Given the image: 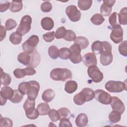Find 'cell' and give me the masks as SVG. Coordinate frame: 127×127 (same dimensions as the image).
Returning <instances> with one entry per match:
<instances>
[{"mask_svg": "<svg viewBox=\"0 0 127 127\" xmlns=\"http://www.w3.org/2000/svg\"><path fill=\"white\" fill-rule=\"evenodd\" d=\"M40 89L39 83L35 80L28 82V87L26 94L27 98L31 100H35L37 98Z\"/></svg>", "mask_w": 127, "mask_h": 127, "instance_id": "cell-6", "label": "cell"}, {"mask_svg": "<svg viewBox=\"0 0 127 127\" xmlns=\"http://www.w3.org/2000/svg\"><path fill=\"white\" fill-rule=\"evenodd\" d=\"M103 46V51H107L108 52H112V46L111 44L108 41L102 42Z\"/></svg>", "mask_w": 127, "mask_h": 127, "instance_id": "cell-53", "label": "cell"}, {"mask_svg": "<svg viewBox=\"0 0 127 127\" xmlns=\"http://www.w3.org/2000/svg\"><path fill=\"white\" fill-rule=\"evenodd\" d=\"M41 25L43 29L45 30H51L54 26V22L53 20L49 17H45L42 19Z\"/></svg>", "mask_w": 127, "mask_h": 127, "instance_id": "cell-17", "label": "cell"}, {"mask_svg": "<svg viewBox=\"0 0 127 127\" xmlns=\"http://www.w3.org/2000/svg\"><path fill=\"white\" fill-rule=\"evenodd\" d=\"M121 115L119 112L113 110L109 115V119L111 122L117 123L121 120Z\"/></svg>", "mask_w": 127, "mask_h": 127, "instance_id": "cell-32", "label": "cell"}, {"mask_svg": "<svg viewBox=\"0 0 127 127\" xmlns=\"http://www.w3.org/2000/svg\"><path fill=\"white\" fill-rule=\"evenodd\" d=\"M74 43L78 44L80 46L81 49H85L89 45L88 40L83 36H79L76 37L75 40L74 41Z\"/></svg>", "mask_w": 127, "mask_h": 127, "instance_id": "cell-23", "label": "cell"}, {"mask_svg": "<svg viewBox=\"0 0 127 127\" xmlns=\"http://www.w3.org/2000/svg\"><path fill=\"white\" fill-rule=\"evenodd\" d=\"M100 61L103 65L107 66L110 64L113 61V55L112 52L103 51L101 53Z\"/></svg>", "mask_w": 127, "mask_h": 127, "instance_id": "cell-15", "label": "cell"}, {"mask_svg": "<svg viewBox=\"0 0 127 127\" xmlns=\"http://www.w3.org/2000/svg\"><path fill=\"white\" fill-rule=\"evenodd\" d=\"M35 100L27 98L23 104V109L25 112V115L30 120L36 119L39 116V113L35 108Z\"/></svg>", "mask_w": 127, "mask_h": 127, "instance_id": "cell-2", "label": "cell"}, {"mask_svg": "<svg viewBox=\"0 0 127 127\" xmlns=\"http://www.w3.org/2000/svg\"><path fill=\"white\" fill-rule=\"evenodd\" d=\"M0 127H11L13 126L12 121L8 118H2L1 116L0 120Z\"/></svg>", "mask_w": 127, "mask_h": 127, "instance_id": "cell-43", "label": "cell"}, {"mask_svg": "<svg viewBox=\"0 0 127 127\" xmlns=\"http://www.w3.org/2000/svg\"><path fill=\"white\" fill-rule=\"evenodd\" d=\"M10 3L8 1H4L0 3V12H3L8 9L10 7Z\"/></svg>", "mask_w": 127, "mask_h": 127, "instance_id": "cell-51", "label": "cell"}, {"mask_svg": "<svg viewBox=\"0 0 127 127\" xmlns=\"http://www.w3.org/2000/svg\"><path fill=\"white\" fill-rule=\"evenodd\" d=\"M119 52L121 55L124 57H127V41L126 40L122 42L119 46Z\"/></svg>", "mask_w": 127, "mask_h": 127, "instance_id": "cell-39", "label": "cell"}, {"mask_svg": "<svg viewBox=\"0 0 127 127\" xmlns=\"http://www.w3.org/2000/svg\"><path fill=\"white\" fill-rule=\"evenodd\" d=\"M85 96L86 102H89L93 99L95 96L94 91L89 88H84L80 91Z\"/></svg>", "mask_w": 127, "mask_h": 127, "instance_id": "cell-25", "label": "cell"}, {"mask_svg": "<svg viewBox=\"0 0 127 127\" xmlns=\"http://www.w3.org/2000/svg\"><path fill=\"white\" fill-rule=\"evenodd\" d=\"M40 62V55L36 51H34L31 55L30 63L28 66L33 68L36 67Z\"/></svg>", "mask_w": 127, "mask_h": 127, "instance_id": "cell-21", "label": "cell"}, {"mask_svg": "<svg viewBox=\"0 0 127 127\" xmlns=\"http://www.w3.org/2000/svg\"><path fill=\"white\" fill-rule=\"evenodd\" d=\"M37 110L39 113V115L46 116L49 114L50 111V107L48 103H41L38 105Z\"/></svg>", "mask_w": 127, "mask_h": 127, "instance_id": "cell-22", "label": "cell"}, {"mask_svg": "<svg viewBox=\"0 0 127 127\" xmlns=\"http://www.w3.org/2000/svg\"><path fill=\"white\" fill-rule=\"evenodd\" d=\"M82 62L84 64L89 67L92 65H96L97 61L95 54L92 53H88L84 55L82 58Z\"/></svg>", "mask_w": 127, "mask_h": 127, "instance_id": "cell-14", "label": "cell"}, {"mask_svg": "<svg viewBox=\"0 0 127 127\" xmlns=\"http://www.w3.org/2000/svg\"><path fill=\"white\" fill-rule=\"evenodd\" d=\"M75 124L77 127H83L86 126L88 122L87 116L85 113H80L75 119Z\"/></svg>", "mask_w": 127, "mask_h": 127, "instance_id": "cell-16", "label": "cell"}, {"mask_svg": "<svg viewBox=\"0 0 127 127\" xmlns=\"http://www.w3.org/2000/svg\"><path fill=\"white\" fill-rule=\"evenodd\" d=\"M119 22L121 25H126L127 24V8L125 7L121 9L119 13Z\"/></svg>", "mask_w": 127, "mask_h": 127, "instance_id": "cell-26", "label": "cell"}, {"mask_svg": "<svg viewBox=\"0 0 127 127\" xmlns=\"http://www.w3.org/2000/svg\"><path fill=\"white\" fill-rule=\"evenodd\" d=\"M23 95L21 94L18 90H14V94L12 98L9 100L12 103L17 104L20 103L23 99Z\"/></svg>", "mask_w": 127, "mask_h": 127, "instance_id": "cell-34", "label": "cell"}, {"mask_svg": "<svg viewBox=\"0 0 127 127\" xmlns=\"http://www.w3.org/2000/svg\"><path fill=\"white\" fill-rule=\"evenodd\" d=\"M0 81L1 85L4 86H8L10 84L11 81V78L10 75L3 72L2 68H1L0 71Z\"/></svg>", "mask_w": 127, "mask_h": 127, "instance_id": "cell-27", "label": "cell"}, {"mask_svg": "<svg viewBox=\"0 0 127 127\" xmlns=\"http://www.w3.org/2000/svg\"><path fill=\"white\" fill-rule=\"evenodd\" d=\"M32 18L29 15H25L21 19L20 24L16 29V32L23 36L27 33L31 29Z\"/></svg>", "mask_w": 127, "mask_h": 127, "instance_id": "cell-4", "label": "cell"}, {"mask_svg": "<svg viewBox=\"0 0 127 127\" xmlns=\"http://www.w3.org/2000/svg\"><path fill=\"white\" fill-rule=\"evenodd\" d=\"M66 32V29L64 26L59 27L55 33V37L57 39L64 38Z\"/></svg>", "mask_w": 127, "mask_h": 127, "instance_id": "cell-41", "label": "cell"}, {"mask_svg": "<svg viewBox=\"0 0 127 127\" xmlns=\"http://www.w3.org/2000/svg\"><path fill=\"white\" fill-rule=\"evenodd\" d=\"M110 39L115 44H119L123 40V30L119 24H117L112 28Z\"/></svg>", "mask_w": 127, "mask_h": 127, "instance_id": "cell-8", "label": "cell"}, {"mask_svg": "<svg viewBox=\"0 0 127 127\" xmlns=\"http://www.w3.org/2000/svg\"><path fill=\"white\" fill-rule=\"evenodd\" d=\"M92 4V0H78V6L82 10H88Z\"/></svg>", "mask_w": 127, "mask_h": 127, "instance_id": "cell-28", "label": "cell"}, {"mask_svg": "<svg viewBox=\"0 0 127 127\" xmlns=\"http://www.w3.org/2000/svg\"><path fill=\"white\" fill-rule=\"evenodd\" d=\"M23 7V3L22 1H12L9 10L12 12H17L20 11Z\"/></svg>", "mask_w": 127, "mask_h": 127, "instance_id": "cell-29", "label": "cell"}, {"mask_svg": "<svg viewBox=\"0 0 127 127\" xmlns=\"http://www.w3.org/2000/svg\"><path fill=\"white\" fill-rule=\"evenodd\" d=\"M94 92V97L97 101L104 105L110 104L112 97L109 93L102 89H97Z\"/></svg>", "mask_w": 127, "mask_h": 127, "instance_id": "cell-10", "label": "cell"}, {"mask_svg": "<svg viewBox=\"0 0 127 127\" xmlns=\"http://www.w3.org/2000/svg\"><path fill=\"white\" fill-rule=\"evenodd\" d=\"M48 54L51 58L57 59L59 57V50L56 46H51L49 48Z\"/></svg>", "mask_w": 127, "mask_h": 127, "instance_id": "cell-35", "label": "cell"}, {"mask_svg": "<svg viewBox=\"0 0 127 127\" xmlns=\"http://www.w3.org/2000/svg\"><path fill=\"white\" fill-rule=\"evenodd\" d=\"M76 38L75 33L71 30H66V32L64 39L67 41H74Z\"/></svg>", "mask_w": 127, "mask_h": 127, "instance_id": "cell-42", "label": "cell"}, {"mask_svg": "<svg viewBox=\"0 0 127 127\" xmlns=\"http://www.w3.org/2000/svg\"><path fill=\"white\" fill-rule=\"evenodd\" d=\"M18 61L24 65H28L30 63L31 56L25 52L20 53L17 56Z\"/></svg>", "mask_w": 127, "mask_h": 127, "instance_id": "cell-20", "label": "cell"}, {"mask_svg": "<svg viewBox=\"0 0 127 127\" xmlns=\"http://www.w3.org/2000/svg\"><path fill=\"white\" fill-rule=\"evenodd\" d=\"M55 37V31L47 32L43 35V39L47 42H51L53 41Z\"/></svg>", "mask_w": 127, "mask_h": 127, "instance_id": "cell-45", "label": "cell"}, {"mask_svg": "<svg viewBox=\"0 0 127 127\" xmlns=\"http://www.w3.org/2000/svg\"><path fill=\"white\" fill-rule=\"evenodd\" d=\"M39 42V38L37 35H33L31 36L22 45V49L24 52L29 54H32L35 50V47Z\"/></svg>", "mask_w": 127, "mask_h": 127, "instance_id": "cell-5", "label": "cell"}, {"mask_svg": "<svg viewBox=\"0 0 127 127\" xmlns=\"http://www.w3.org/2000/svg\"><path fill=\"white\" fill-rule=\"evenodd\" d=\"M52 9V4L48 1H45L41 5V9L44 12H49Z\"/></svg>", "mask_w": 127, "mask_h": 127, "instance_id": "cell-46", "label": "cell"}, {"mask_svg": "<svg viewBox=\"0 0 127 127\" xmlns=\"http://www.w3.org/2000/svg\"><path fill=\"white\" fill-rule=\"evenodd\" d=\"M69 49L71 52L70 56L76 57L81 55L80 53L81 49L78 44L74 43V44H73L70 47Z\"/></svg>", "mask_w": 127, "mask_h": 127, "instance_id": "cell-37", "label": "cell"}, {"mask_svg": "<svg viewBox=\"0 0 127 127\" xmlns=\"http://www.w3.org/2000/svg\"><path fill=\"white\" fill-rule=\"evenodd\" d=\"M10 42L13 45H18L22 41V36L16 32L12 33L9 38Z\"/></svg>", "mask_w": 127, "mask_h": 127, "instance_id": "cell-30", "label": "cell"}, {"mask_svg": "<svg viewBox=\"0 0 127 127\" xmlns=\"http://www.w3.org/2000/svg\"><path fill=\"white\" fill-rule=\"evenodd\" d=\"M27 87H28V82H22L19 84L18 90L21 94L24 95L25 94H26Z\"/></svg>", "mask_w": 127, "mask_h": 127, "instance_id": "cell-48", "label": "cell"}, {"mask_svg": "<svg viewBox=\"0 0 127 127\" xmlns=\"http://www.w3.org/2000/svg\"><path fill=\"white\" fill-rule=\"evenodd\" d=\"M105 87L110 92L119 93L127 90V84L121 81L110 80L106 82Z\"/></svg>", "mask_w": 127, "mask_h": 127, "instance_id": "cell-3", "label": "cell"}, {"mask_svg": "<svg viewBox=\"0 0 127 127\" xmlns=\"http://www.w3.org/2000/svg\"><path fill=\"white\" fill-rule=\"evenodd\" d=\"M65 13L72 22L78 21L81 18V12L74 5H70L66 7Z\"/></svg>", "mask_w": 127, "mask_h": 127, "instance_id": "cell-9", "label": "cell"}, {"mask_svg": "<svg viewBox=\"0 0 127 127\" xmlns=\"http://www.w3.org/2000/svg\"><path fill=\"white\" fill-rule=\"evenodd\" d=\"M90 20L93 24L100 25L105 21V18L101 14L96 13L91 17Z\"/></svg>", "mask_w": 127, "mask_h": 127, "instance_id": "cell-31", "label": "cell"}, {"mask_svg": "<svg viewBox=\"0 0 127 127\" xmlns=\"http://www.w3.org/2000/svg\"><path fill=\"white\" fill-rule=\"evenodd\" d=\"M17 25L16 21L11 18H9L6 20L5 23V27L7 30L9 31L14 29Z\"/></svg>", "mask_w": 127, "mask_h": 127, "instance_id": "cell-44", "label": "cell"}, {"mask_svg": "<svg viewBox=\"0 0 127 127\" xmlns=\"http://www.w3.org/2000/svg\"><path fill=\"white\" fill-rule=\"evenodd\" d=\"M87 73L89 77L95 83L101 82L103 79V74L96 65H92L88 67Z\"/></svg>", "mask_w": 127, "mask_h": 127, "instance_id": "cell-7", "label": "cell"}, {"mask_svg": "<svg viewBox=\"0 0 127 127\" xmlns=\"http://www.w3.org/2000/svg\"><path fill=\"white\" fill-rule=\"evenodd\" d=\"M13 74L16 78H22L26 75V73L24 69L16 68L13 71Z\"/></svg>", "mask_w": 127, "mask_h": 127, "instance_id": "cell-47", "label": "cell"}, {"mask_svg": "<svg viewBox=\"0 0 127 127\" xmlns=\"http://www.w3.org/2000/svg\"><path fill=\"white\" fill-rule=\"evenodd\" d=\"M55 96V91L52 89H47L42 93V98L43 101L48 103L53 100Z\"/></svg>", "mask_w": 127, "mask_h": 127, "instance_id": "cell-19", "label": "cell"}, {"mask_svg": "<svg viewBox=\"0 0 127 127\" xmlns=\"http://www.w3.org/2000/svg\"><path fill=\"white\" fill-rule=\"evenodd\" d=\"M116 0H103V3L100 7V13L103 16H109L112 10V6L114 5Z\"/></svg>", "mask_w": 127, "mask_h": 127, "instance_id": "cell-13", "label": "cell"}, {"mask_svg": "<svg viewBox=\"0 0 127 127\" xmlns=\"http://www.w3.org/2000/svg\"><path fill=\"white\" fill-rule=\"evenodd\" d=\"M24 70H25L26 75H29V76L33 75L36 73V71L34 69V68L31 66H28L27 67L25 68Z\"/></svg>", "mask_w": 127, "mask_h": 127, "instance_id": "cell-52", "label": "cell"}, {"mask_svg": "<svg viewBox=\"0 0 127 127\" xmlns=\"http://www.w3.org/2000/svg\"><path fill=\"white\" fill-rule=\"evenodd\" d=\"M110 104L113 110L117 111L121 114H122L125 110V107L124 103L117 96L112 97Z\"/></svg>", "mask_w": 127, "mask_h": 127, "instance_id": "cell-12", "label": "cell"}, {"mask_svg": "<svg viewBox=\"0 0 127 127\" xmlns=\"http://www.w3.org/2000/svg\"><path fill=\"white\" fill-rule=\"evenodd\" d=\"M72 124L68 118H61L59 126L60 127H71Z\"/></svg>", "mask_w": 127, "mask_h": 127, "instance_id": "cell-50", "label": "cell"}, {"mask_svg": "<svg viewBox=\"0 0 127 127\" xmlns=\"http://www.w3.org/2000/svg\"><path fill=\"white\" fill-rule=\"evenodd\" d=\"M6 29L5 27L1 25L0 26V41H2L6 36Z\"/></svg>", "mask_w": 127, "mask_h": 127, "instance_id": "cell-54", "label": "cell"}, {"mask_svg": "<svg viewBox=\"0 0 127 127\" xmlns=\"http://www.w3.org/2000/svg\"><path fill=\"white\" fill-rule=\"evenodd\" d=\"M73 102L77 105H82L86 102L84 95L80 92L75 94L73 97Z\"/></svg>", "mask_w": 127, "mask_h": 127, "instance_id": "cell-33", "label": "cell"}, {"mask_svg": "<svg viewBox=\"0 0 127 127\" xmlns=\"http://www.w3.org/2000/svg\"><path fill=\"white\" fill-rule=\"evenodd\" d=\"M117 15H118L117 12H114L112 13L109 17V22L110 25L112 27L118 24L117 21Z\"/></svg>", "mask_w": 127, "mask_h": 127, "instance_id": "cell-49", "label": "cell"}, {"mask_svg": "<svg viewBox=\"0 0 127 127\" xmlns=\"http://www.w3.org/2000/svg\"><path fill=\"white\" fill-rule=\"evenodd\" d=\"M50 77L55 81H67L72 78V73L65 68H56L51 70Z\"/></svg>", "mask_w": 127, "mask_h": 127, "instance_id": "cell-1", "label": "cell"}, {"mask_svg": "<svg viewBox=\"0 0 127 127\" xmlns=\"http://www.w3.org/2000/svg\"><path fill=\"white\" fill-rule=\"evenodd\" d=\"M70 55L71 52L70 49L67 48H62L59 50V57L61 59L67 60L68 59H69Z\"/></svg>", "mask_w": 127, "mask_h": 127, "instance_id": "cell-36", "label": "cell"}, {"mask_svg": "<svg viewBox=\"0 0 127 127\" xmlns=\"http://www.w3.org/2000/svg\"><path fill=\"white\" fill-rule=\"evenodd\" d=\"M77 87L78 85L76 81L73 80H68L65 84L64 90L66 93L71 94L77 90Z\"/></svg>", "mask_w": 127, "mask_h": 127, "instance_id": "cell-18", "label": "cell"}, {"mask_svg": "<svg viewBox=\"0 0 127 127\" xmlns=\"http://www.w3.org/2000/svg\"><path fill=\"white\" fill-rule=\"evenodd\" d=\"M48 115L50 119L53 122H57L61 119V117L58 110H56L55 109H53L50 110Z\"/></svg>", "mask_w": 127, "mask_h": 127, "instance_id": "cell-38", "label": "cell"}, {"mask_svg": "<svg viewBox=\"0 0 127 127\" xmlns=\"http://www.w3.org/2000/svg\"><path fill=\"white\" fill-rule=\"evenodd\" d=\"M14 94V90L10 87L5 86L1 87L0 91V105H5L7 100H10Z\"/></svg>", "mask_w": 127, "mask_h": 127, "instance_id": "cell-11", "label": "cell"}, {"mask_svg": "<svg viewBox=\"0 0 127 127\" xmlns=\"http://www.w3.org/2000/svg\"><path fill=\"white\" fill-rule=\"evenodd\" d=\"M91 50L95 55L101 54L103 51V46L102 42L96 41L94 42L91 46Z\"/></svg>", "mask_w": 127, "mask_h": 127, "instance_id": "cell-24", "label": "cell"}, {"mask_svg": "<svg viewBox=\"0 0 127 127\" xmlns=\"http://www.w3.org/2000/svg\"><path fill=\"white\" fill-rule=\"evenodd\" d=\"M61 119V118H68L70 117L71 113L69 110L66 108H61L58 110Z\"/></svg>", "mask_w": 127, "mask_h": 127, "instance_id": "cell-40", "label": "cell"}]
</instances>
